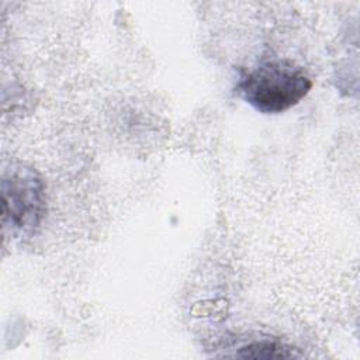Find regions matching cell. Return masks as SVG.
Instances as JSON below:
<instances>
[{"label":"cell","mask_w":360,"mask_h":360,"mask_svg":"<svg viewBox=\"0 0 360 360\" xmlns=\"http://www.w3.org/2000/svg\"><path fill=\"white\" fill-rule=\"evenodd\" d=\"M312 82L291 60H271L249 72L239 83L240 96L262 112H281L298 104Z\"/></svg>","instance_id":"cell-1"},{"label":"cell","mask_w":360,"mask_h":360,"mask_svg":"<svg viewBox=\"0 0 360 360\" xmlns=\"http://www.w3.org/2000/svg\"><path fill=\"white\" fill-rule=\"evenodd\" d=\"M3 201L4 207L10 205V210H4V215H10L13 224L17 226L37 225L44 210L42 184L31 173L15 176L11 180L10 201Z\"/></svg>","instance_id":"cell-2"},{"label":"cell","mask_w":360,"mask_h":360,"mask_svg":"<svg viewBox=\"0 0 360 360\" xmlns=\"http://www.w3.org/2000/svg\"><path fill=\"white\" fill-rule=\"evenodd\" d=\"M245 353L242 356L245 357H291L294 356L292 353H288L285 347L276 345V343H269V342H260V343H253L246 346Z\"/></svg>","instance_id":"cell-3"}]
</instances>
